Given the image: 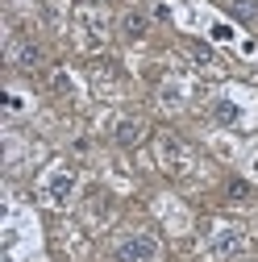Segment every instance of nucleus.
<instances>
[{
  "mask_svg": "<svg viewBox=\"0 0 258 262\" xmlns=\"http://www.w3.org/2000/svg\"><path fill=\"white\" fill-rule=\"evenodd\" d=\"M113 258L117 262H154L158 258V242L150 233H125L117 246H113Z\"/></svg>",
  "mask_w": 258,
  "mask_h": 262,
  "instance_id": "f257e3e1",
  "label": "nucleus"
},
{
  "mask_svg": "<svg viewBox=\"0 0 258 262\" xmlns=\"http://www.w3.org/2000/svg\"><path fill=\"white\" fill-rule=\"evenodd\" d=\"M71 191H75V171H71V167H58V171L42 183V195H46L50 204H67Z\"/></svg>",
  "mask_w": 258,
  "mask_h": 262,
  "instance_id": "f03ea898",
  "label": "nucleus"
},
{
  "mask_svg": "<svg viewBox=\"0 0 258 262\" xmlns=\"http://www.w3.org/2000/svg\"><path fill=\"white\" fill-rule=\"evenodd\" d=\"M158 154H163V167L171 171V175H187V150L175 142V138H158Z\"/></svg>",
  "mask_w": 258,
  "mask_h": 262,
  "instance_id": "7ed1b4c3",
  "label": "nucleus"
},
{
  "mask_svg": "<svg viewBox=\"0 0 258 262\" xmlns=\"http://www.w3.org/2000/svg\"><path fill=\"white\" fill-rule=\"evenodd\" d=\"M242 246H246V237L238 233V229H221V233L208 242V254H212V258H229V254H238Z\"/></svg>",
  "mask_w": 258,
  "mask_h": 262,
  "instance_id": "20e7f679",
  "label": "nucleus"
},
{
  "mask_svg": "<svg viewBox=\"0 0 258 262\" xmlns=\"http://www.w3.org/2000/svg\"><path fill=\"white\" fill-rule=\"evenodd\" d=\"M142 134H146V129H142V121H117L113 142H117V146H138V142H142Z\"/></svg>",
  "mask_w": 258,
  "mask_h": 262,
  "instance_id": "39448f33",
  "label": "nucleus"
},
{
  "mask_svg": "<svg viewBox=\"0 0 258 262\" xmlns=\"http://www.w3.org/2000/svg\"><path fill=\"white\" fill-rule=\"evenodd\" d=\"M212 121H217V125H238V121H242V108H238L233 100H217V104H212Z\"/></svg>",
  "mask_w": 258,
  "mask_h": 262,
  "instance_id": "423d86ee",
  "label": "nucleus"
},
{
  "mask_svg": "<svg viewBox=\"0 0 258 262\" xmlns=\"http://www.w3.org/2000/svg\"><path fill=\"white\" fill-rule=\"evenodd\" d=\"M146 25H150V21H146L142 13H125V17H121V34H125V38H142Z\"/></svg>",
  "mask_w": 258,
  "mask_h": 262,
  "instance_id": "0eeeda50",
  "label": "nucleus"
},
{
  "mask_svg": "<svg viewBox=\"0 0 258 262\" xmlns=\"http://www.w3.org/2000/svg\"><path fill=\"white\" fill-rule=\"evenodd\" d=\"M38 62H42V50H38V46H29V42H25V46H17V67L34 71Z\"/></svg>",
  "mask_w": 258,
  "mask_h": 262,
  "instance_id": "6e6552de",
  "label": "nucleus"
},
{
  "mask_svg": "<svg viewBox=\"0 0 258 262\" xmlns=\"http://www.w3.org/2000/svg\"><path fill=\"white\" fill-rule=\"evenodd\" d=\"M229 13H233L238 21H254V13H258V0H229Z\"/></svg>",
  "mask_w": 258,
  "mask_h": 262,
  "instance_id": "1a4fd4ad",
  "label": "nucleus"
},
{
  "mask_svg": "<svg viewBox=\"0 0 258 262\" xmlns=\"http://www.w3.org/2000/svg\"><path fill=\"white\" fill-rule=\"evenodd\" d=\"M191 58H196L200 67H212V50H208V46H200V42H191Z\"/></svg>",
  "mask_w": 258,
  "mask_h": 262,
  "instance_id": "9d476101",
  "label": "nucleus"
}]
</instances>
